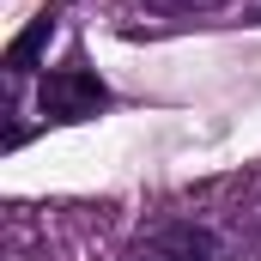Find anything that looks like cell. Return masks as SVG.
<instances>
[{"instance_id":"cell-2","label":"cell","mask_w":261,"mask_h":261,"mask_svg":"<svg viewBox=\"0 0 261 261\" xmlns=\"http://www.w3.org/2000/svg\"><path fill=\"white\" fill-rule=\"evenodd\" d=\"M134 261H219V237L195 219H176V225H158L134 249Z\"/></svg>"},{"instance_id":"cell-1","label":"cell","mask_w":261,"mask_h":261,"mask_svg":"<svg viewBox=\"0 0 261 261\" xmlns=\"http://www.w3.org/2000/svg\"><path fill=\"white\" fill-rule=\"evenodd\" d=\"M43 116L49 122H91L97 110H110V85L91 73L85 61H73V67H55L49 79H43Z\"/></svg>"},{"instance_id":"cell-3","label":"cell","mask_w":261,"mask_h":261,"mask_svg":"<svg viewBox=\"0 0 261 261\" xmlns=\"http://www.w3.org/2000/svg\"><path fill=\"white\" fill-rule=\"evenodd\" d=\"M49 37H55V18L43 12V18H37V24H31V31H24V37H18V43L6 49V73H12V79H24V73H37V55L49 49Z\"/></svg>"}]
</instances>
